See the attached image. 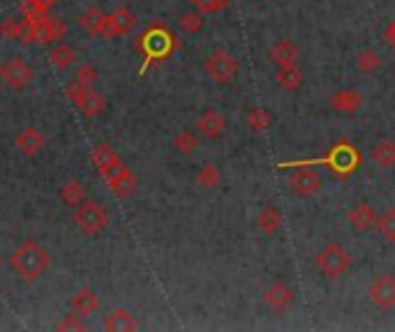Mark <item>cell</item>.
Masks as SVG:
<instances>
[{"instance_id":"484cf974","label":"cell","mask_w":395,"mask_h":332,"mask_svg":"<svg viewBox=\"0 0 395 332\" xmlns=\"http://www.w3.org/2000/svg\"><path fill=\"white\" fill-rule=\"evenodd\" d=\"M245 125L252 129V132H266L273 125V114L269 109H250L245 111Z\"/></svg>"},{"instance_id":"2e32d148","label":"cell","mask_w":395,"mask_h":332,"mask_svg":"<svg viewBox=\"0 0 395 332\" xmlns=\"http://www.w3.org/2000/svg\"><path fill=\"white\" fill-rule=\"evenodd\" d=\"M328 106L333 109L335 114L352 116V114H356V111L363 106V97H361V92L354 90V88H342V90H337V92L330 95Z\"/></svg>"},{"instance_id":"277c9868","label":"cell","mask_w":395,"mask_h":332,"mask_svg":"<svg viewBox=\"0 0 395 332\" xmlns=\"http://www.w3.org/2000/svg\"><path fill=\"white\" fill-rule=\"evenodd\" d=\"M238 70H241V62H238L236 55L229 53L227 49L210 51L204 60V74L213 83H217V86H224V83L234 81Z\"/></svg>"},{"instance_id":"8d00e7d4","label":"cell","mask_w":395,"mask_h":332,"mask_svg":"<svg viewBox=\"0 0 395 332\" xmlns=\"http://www.w3.org/2000/svg\"><path fill=\"white\" fill-rule=\"evenodd\" d=\"M201 12H215V9H220L224 5V0H192Z\"/></svg>"},{"instance_id":"f1b7e54d","label":"cell","mask_w":395,"mask_h":332,"mask_svg":"<svg viewBox=\"0 0 395 332\" xmlns=\"http://www.w3.org/2000/svg\"><path fill=\"white\" fill-rule=\"evenodd\" d=\"M60 199H63V203H65V206L77 208V206H81V203L86 201V187H84L81 182L72 180V182H67V184H63Z\"/></svg>"},{"instance_id":"ac0fdd59","label":"cell","mask_w":395,"mask_h":332,"mask_svg":"<svg viewBox=\"0 0 395 332\" xmlns=\"http://www.w3.org/2000/svg\"><path fill=\"white\" fill-rule=\"evenodd\" d=\"M0 35L5 40H16L21 44H28V23L26 16H7L0 21Z\"/></svg>"},{"instance_id":"ffe728a7","label":"cell","mask_w":395,"mask_h":332,"mask_svg":"<svg viewBox=\"0 0 395 332\" xmlns=\"http://www.w3.org/2000/svg\"><path fill=\"white\" fill-rule=\"evenodd\" d=\"M97 307H99L97 293L93 289H88V286H84V289H79L72 295V311H77L79 316H90Z\"/></svg>"},{"instance_id":"ab89813d","label":"cell","mask_w":395,"mask_h":332,"mask_svg":"<svg viewBox=\"0 0 395 332\" xmlns=\"http://www.w3.org/2000/svg\"><path fill=\"white\" fill-rule=\"evenodd\" d=\"M3 67H5V65H3V62H0V79H3Z\"/></svg>"},{"instance_id":"5bb4252c","label":"cell","mask_w":395,"mask_h":332,"mask_svg":"<svg viewBox=\"0 0 395 332\" xmlns=\"http://www.w3.org/2000/svg\"><path fill=\"white\" fill-rule=\"evenodd\" d=\"M3 81L14 90H23L33 81V70L21 58H10L3 67Z\"/></svg>"},{"instance_id":"d590c367","label":"cell","mask_w":395,"mask_h":332,"mask_svg":"<svg viewBox=\"0 0 395 332\" xmlns=\"http://www.w3.org/2000/svg\"><path fill=\"white\" fill-rule=\"evenodd\" d=\"M95 79H97V70L93 67V65H81V67L77 70V74H75V81L84 83V86H90Z\"/></svg>"},{"instance_id":"d6a6232c","label":"cell","mask_w":395,"mask_h":332,"mask_svg":"<svg viewBox=\"0 0 395 332\" xmlns=\"http://www.w3.org/2000/svg\"><path fill=\"white\" fill-rule=\"evenodd\" d=\"M377 231L384 240L395 243V208H386L379 217H377Z\"/></svg>"},{"instance_id":"603a6c76","label":"cell","mask_w":395,"mask_h":332,"mask_svg":"<svg viewBox=\"0 0 395 332\" xmlns=\"http://www.w3.org/2000/svg\"><path fill=\"white\" fill-rule=\"evenodd\" d=\"M104 330H109V332H134L136 321L127 309H114L104 319Z\"/></svg>"},{"instance_id":"836d02e7","label":"cell","mask_w":395,"mask_h":332,"mask_svg":"<svg viewBox=\"0 0 395 332\" xmlns=\"http://www.w3.org/2000/svg\"><path fill=\"white\" fill-rule=\"evenodd\" d=\"M178 26L183 28V33L197 35V33H201V28H204V16H201L199 12H185L178 16Z\"/></svg>"},{"instance_id":"74e56055","label":"cell","mask_w":395,"mask_h":332,"mask_svg":"<svg viewBox=\"0 0 395 332\" xmlns=\"http://www.w3.org/2000/svg\"><path fill=\"white\" fill-rule=\"evenodd\" d=\"M56 0H21L23 9H49Z\"/></svg>"},{"instance_id":"cb8c5ba5","label":"cell","mask_w":395,"mask_h":332,"mask_svg":"<svg viewBox=\"0 0 395 332\" xmlns=\"http://www.w3.org/2000/svg\"><path fill=\"white\" fill-rule=\"evenodd\" d=\"M278 86L282 90H289V92H296L305 77H303V72L298 70V65H291V67H278Z\"/></svg>"},{"instance_id":"7402d4cb","label":"cell","mask_w":395,"mask_h":332,"mask_svg":"<svg viewBox=\"0 0 395 332\" xmlns=\"http://www.w3.org/2000/svg\"><path fill=\"white\" fill-rule=\"evenodd\" d=\"M16 145H19V150L23 155L33 157L44 148V136H42V132L38 127H26L23 132L16 136Z\"/></svg>"},{"instance_id":"d4e9b609","label":"cell","mask_w":395,"mask_h":332,"mask_svg":"<svg viewBox=\"0 0 395 332\" xmlns=\"http://www.w3.org/2000/svg\"><path fill=\"white\" fill-rule=\"evenodd\" d=\"M109 18H112V28H114L116 37L132 33L134 28H136V16L130 12V9H125V7L116 9L114 14H109Z\"/></svg>"},{"instance_id":"3957f363","label":"cell","mask_w":395,"mask_h":332,"mask_svg":"<svg viewBox=\"0 0 395 332\" xmlns=\"http://www.w3.org/2000/svg\"><path fill=\"white\" fill-rule=\"evenodd\" d=\"M10 263H12L14 270L21 275V280L35 282L49 267V254L44 252L35 240H28V243H23L10 256Z\"/></svg>"},{"instance_id":"9a60e30c","label":"cell","mask_w":395,"mask_h":332,"mask_svg":"<svg viewBox=\"0 0 395 332\" xmlns=\"http://www.w3.org/2000/svg\"><path fill=\"white\" fill-rule=\"evenodd\" d=\"M224 129H227V120L217 109L201 111V116L197 118V132L204 138H220L224 134Z\"/></svg>"},{"instance_id":"f546056e","label":"cell","mask_w":395,"mask_h":332,"mask_svg":"<svg viewBox=\"0 0 395 332\" xmlns=\"http://www.w3.org/2000/svg\"><path fill=\"white\" fill-rule=\"evenodd\" d=\"M356 67L365 72V74H372L382 67V53L377 49H363L356 53Z\"/></svg>"},{"instance_id":"4dcf8cb0","label":"cell","mask_w":395,"mask_h":332,"mask_svg":"<svg viewBox=\"0 0 395 332\" xmlns=\"http://www.w3.org/2000/svg\"><path fill=\"white\" fill-rule=\"evenodd\" d=\"M197 184L201 189H215L220 180H222V173H220V169L215 164H204L201 169L197 171Z\"/></svg>"},{"instance_id":"e0dca14e","label":"cell","mask_w":395,"mask_h":332,"mask_svg":"<svg viewBox=\"0 0 395 332\" xmlns=\"http://www.w3.org/2000/svg\"><path fill=\"white\" fill-rule=\"evenodd\" d=\"M269 58L275 67H291L298 65V49L291 40H278L269 49Z\"/></svg>"},{"instance_id":"7c38bea8","label":"cell","mask_w":395,"mask_h":332,"mask_svg":"<svg viewBox=\"0 0 395 332\" xmlns=\"http://www.w3.org/2000/svg\"><path fill=\"white\" fill-rule=\"evenodd\" d=\"M293 300H296V295H293L291 286L284 284V282H280V280H275V282L269 286V289L264 291V302H266V307H269L271 311H275V314L289 311L291 304H293Z\"/></svg>"},{"instance_id":"83f0119b","label":"cell","mask_w":395,"mask_h":332,"mask_svg":"<svg viewBox=\"0 0 395 332\" xmlns=\"http://www.w3.org/2000/svg\"><path fill=\"white\" fill-rule=\"evenodd\" d=\"M75 60H77L75 49H72V46H67V44H63V42H58V44L49 51V62H51L56 70H67Z\"/></svg>"},{"instance_id":"d6986e66","label":"cell","mask_w":395,"mask_h":332,"mask_svg":"<svg viewBox=\"0 0 395 332\" xmlns=\"http://www.w3.org/2000/svg\"><path fill=\"white\" fill-rule=\"evenodd\" d=\"M282 226V212L280 208L275 206H266L259 210V215H256V228H259L261 236H275Z\"/></svg>"},{"instance_id":"30bf717a","label":"cell","mask_w":395,"mask_h":332,"mask_svg":"<svg viewBox=\"0 0 395 332\" xmlns=\"http://www.w3.org/2000/svg\"><path fill=\"white\" fill-rule=\"evenodd\" d=\"M102 178L107 180V184L112 187V192L116 194L118 199H127L132 197L136 189V178L132 175V171L127 169L123 162H118L114 166L102 171Z\"/></svg>"},{"instance_id":"4316f807","label":"cell","mask_w":395,"mask_h":332,"mask_svg":"<svg viewBox=\"0 0 395 332\" xmlns=\"http://www.w3.org/2000/svg\"><path fill=\"white\" fill-rule=\"evenodd\" d=\"M90 160H93V164L97 166V171L102 173L104 169H109V166H114V164L121 162V157H118V153L109 143H99V145H95V150H93V155H90Z\"/></svg>"},{"instance_id":"5b68a950","label":"cell","mask_w":395,"mask_h":332,"mask_svg":"<svg viewBox=\"0 0 395 332\" xmlns=\"http://www.w3.org/2000/svg\"><path fill=\"white\" fill-rule=\"evenodd\" d=\"M315 265L317 270L328 277V280H337V277H342L349 265H352V256L349 252L337 243H328L326 247H321V252L315 256Z\"/></svg>"},{"instance_id":"4fadbf2b","label":"cell","mask_w":395,"mask_h":332,"mask_svg":"<svg viewBox=\"0 0 395 332\" xmlns=\"http://www.w3.org/2000/svg\"><path fill=\"white\" fill-rule=\"evenodd\" d=\"M347 219L356 236H365L367 231H372L377 226V212L367 201L354 203V208L347 212Z\"/></svg>"},{"instance_id":"9c48e42d","label":"cell","mask_w":395,"mask_h":332,"mask_svg":"<svg viewBox=\"0 0 395 332\" xmlns=\"http://www.w3.org/2000/svg\"><path fill=\"white\" fill-rule=\"evenodd\" d=\"M367 295H370V302L377 309L389 311L395 307V275L382 272L374 275L370 286H367Z\"/></svg>"},{"instance_id":"52a82bcc","label":"cell","mask_w":395,"mask_h":332,"mask_svg":"<svg viewBox=\"0 0 395 332\" xmlns=\"http://www.w3.org/2000/svg\"><path fill=\"white\" fill-rule=\"evenodd\" d=\"M75 224L81 233L97 236L99 231H104V226L109 224V215L97 201H84L75 210Z\"/></svg>"},{"instance_id":"ba28073f","label":"cell","mask_w":395,"mask_h":332,"mask_svg":"<svg viewBox=\"0 0 395 332\" xmlns=\"http://www.w3.org/2000/svg\"><path fill=\"white\" fill-rule=\"evenodd\" d=\"M287 182H289L291 194H296L298 199H312V197H317V194L321 192V184H324L321 175L317 171L308 169L305 164H298L296 169L289 173V180Z\"/></svg>"},{"instance_id":"e575fe53","label":"cell","mask_w":395,"mask_h":332,"mask_svg":"<svg viewBox=\"0 0 395 332\" xmlns=\"http://www.w3.org/2000/svg\"><path fill=\"white\" fill-rule=\"evenodd\" d=\"M81 319H84V316H79L77 311L75 314H67V316L58 323V330H63V332H65V330H79V332L86 330V323L81 321Z\"/></svg>"},{"instance_id":"1f68e13d","label":"cell","mask_w":395,"mask_h":332,"mask_svg":"<svg viewBox=\"0 0 395 332\" xmlns=\"http://www.w3.org/2000/svg\"><path fill=\"white\" fill-rule=\"evenodd\" d=\"M173 150H176L178 155H192L197 150V145H199V138L197 134H192L190 129H180V132L173 136Z\"/></svg>"},{"instance_id":"6da1fadb","label":"cell","mask_w":395,"mask_h":332,"mask_svg":"<svg viewBox=\"0 0 395 332\" xmlns=\"http://www.w3.org/2000/svg\"><path fill=\"white\" fill-rule=\"evenodd\" d=\"M136 46H139V51L144 53V65H141V70H139V74L144 77L146 70H148L153 62L169 58L171 51L176 49L178 44H176V37L171 35V31H169L167 26L153 23L148 31H144V35L139 37Z\"/></svg>"},{"instance_id":"8fae6325","label":"cell","mask_w":395,"mask_h":332,"mask_svg":"<svg viewBox=\"0 0 395 332\" xmlns=\"http://www.w3.org/2000/svg\"><path fill=\"white\" fill-rule=\"evenodd\" d=\"M79 26L90 35L102 37V40H116V33L112 28V18H109V14H104L102 9H97V7L86 9V12L79 16Z\"/></svg>"},{"instance_id":"f35d334b","label":"cell","mask_w":395,"mask_h":332,"mask_svg":"<svg viewBox=\"0 0 395 332\" xmlns=\"http://www.w3.org/2000/svg\"><path fill=\"white\" fill-rule=\"evenodd\" d=\"M384 42L391 46V49H395V21H391L389 26H386L384 31Z\"/></svg>"},{"instance_id":"7a4b0ae2","label":"cell","mask_w":395,"mask_h":332,"mask_svg":"<svg viewBox=\"0 0 395 332\" xmlns=\"http://www.w3.org/2000/svg\"><path fill=\"white\" fill-rule=\"evenodd\" d=\"M23 16L28 23V44H53L65 37V23L47 14V9H23Z\"/></svg>"},{"instance_id":"8992f818","label":"cell","mask_w":395,"mask_h":332,"mask_svg":"<svg viewBox=\"0 0 395 332\" xmlns=\"http://www.w3.org/2000/svg\"><path fill=\"white\" fill-rule=\"evenodd\" d=\"M65 95H67V99H70L72 104H75L86 118H97V116L107 109L104 97L99 95V92H95L90 86H84V83H79V81L70 83V86L65 88Z\"/></svg>"},{"instance_id":"44dd1931","label":"cell","mask_w":395,"mask_h":332,"mask_svg":"<svg viewBox=\"0 0 395 332\" xmlns=\"http://www.w3.org/2000/svg\"><path fill=\"white\" fill-rule=\"evenodd\" d=\"M370 157L374 164H379L382 169H395V141L393 138H379L372 150Z\"/></svg>"}]
</instances>
